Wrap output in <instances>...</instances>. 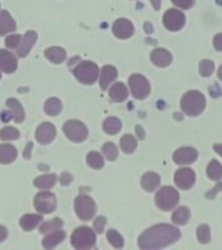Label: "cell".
I'll return each mask as SVG.
<instances>
[{
    "label": "cell",
    "instance_id": "31",
    "mask_svg": "<svg viewBox=\"0 0 222 250\" xmlns=\"http://www.w3.org/2000/svg\"><path fill=\"white\" fill-rule=\"evenodd\" d=\"M206 175L210 180L218 181L222 177V166L218 160H212L206 167Z\"/></svg>",
    "mask_w": 222,
    "mask_h": 250
},
{
    "label": "cell",
    "instance_id": "44",
    "mask_svg": "<svg viewBox=\"0 0 222 250\" xmlns=\"http://www.w3.org/2000/svg\"><path fill=\"white\" fill-rule=\"evenodd\" d=\"M73 180V177H72V175H69V173H62V177H61V184L62 185H68V184L70 183Z\"/></svg>",
    "mask_w": 222,
    "mask_h": 250
},
{
    "label": "cell",
    "instance_id": "41",
    "mask_svg": "<svg viewBox=\"0 0 222 250\" xmlns=\"http://www.w3.org/2000/svg\"><path fill=\"white\" fill-rule=\"evenodd\" d=\"M105 224H107V219H105L104 216H97V218L93 220V228H95V230H96L97 233H103Z\"/></svg>",
    "mask_w": 222,
    "mask_h": 250
},
{
    "label": "cell",
    "instance_id": "51",
    "mask_svg": "<svg viewBox=\"0 0 222 250\" xmlns=\"http://www.w3.org/2000/svg\"><path fill=\"white\" fill-rule=\"evenodd\" d=\"M0 78H1V73H0Z\"/></svg>",
    "mask_w": 222,
    "mask_h": 250
},
{
    "label": "cell",
    "instance_id": "12",
    "mask_svg": "<svg viewBox=\"0 0 222 250\" xmlns=\"http://www.w3.org/2000/svg\"><path fill=\"white\" fill-rule=\"evenodd\" d=\"M134 25L128 19H118L113 23V34L118 39H128L134 34Z\"/></svg>",
    "mask_w": 222,
    "mask_h": 250
},
{
    "label": "cell",
    "instance_id": "37",
    "mask_svg": "<svg viewBox=\"0 0 222 250\" xmlns=\"http://www.w3.org/2000/svg\"><path fill=\"white\" fill-rule=\"evenodd\" d=\"M214 70V62L212 60H208V59H204L199 64V72L202 74L203 77H209L212 76Z\"/></svg>",
    "mask_w": 222,
    "mask_h": 250
},
{
    "label": "cell",
    "instance_id": "43",
    "mask_svg": "<svg viewBox=\"0 0 222 250\" xmlns=\"http://www.w3.org/2000/svg\"><path fill=\"white\" fill-rule=\"evenodd\" d=\"M213 46L217 51H222V33L217 34L213 39Z\"/></svg>",
    "mask_w": 222,
    "mask_h": 250
},
{
    "label": "cell",
    "instance_id": "16",
    "mask_svg": "<svg viewBox=\"0 0 222 250\" xmlns=\"http://www.w3.org/2000/svg\"><path fill=\"white\" fill-rule=\"evenodd\" d=\"M0 69L8 74L17 69V59L9 51L0 50Z\"/></svg>",
    "mask_w": 222,
    "mask_h": 250
},
{
    "label": "cell",
    "instance_id": "3",
    "mask_svg": "<svg viewBox=\"0 0 222 250\" xmlns=\"http://www.w3.org/2000/svg\"><path fill=\"white\" fill-rule=\"evenodd\" d=\"M72 245L77 250H86L91 249L95 246L96 242V236L91 228L89 227H79L72 233Z\"/></svg>",
    "mask_w": 222,
    "mask_h": 250
},
{
    "label": "cell",
    "instance_id": "10",
    "mask_svg": "<svg viewBox=\"0 0 222 250\" xmlns=\"http://www.w3.org/2000/svg\"><path fill=\"white\" fill-rule=\"evenodd\" d=\"M163 22L167 30L178 31L185 26L186 17L183 15V12H181L179 9H169L164 15Z\"/></svg>",
    "mask_w": 222,
    "mask_h": 250
},
{
    "label": "cell",
    "instance_id": "5",
    "mask_svg": "<svg viewBox=\"0 0 222 250\" xmlns=\"http://www.w3.org/2000/svg\"><path fill=\"white\" fill-rule=\"evenodd\" d=\"M178 201H179V194L174 188L163 187L159 191H157V193H156L155 203L160 210H163V211L173 210V208L178 205Z\"/></svg>",
    "mask_w": 222,
    "mask_h": 250
},
{
    "label": "cell",
    "instance_id": "24",
    "mask_svg": "<svg viewBox=\"0 0 222 250\" xmlns=\"http://www.w3.org/2000/svg\"><path fill=\"white\" fill-rule=\"evenodd\" d=\"M129 95V91H128V87L125 86V83L122 82H117L114 85L111 87L109 90V97L112 99L113 102H124Z\"/></svg>",
    "mask_w": 222,
    "mask_h": 250
},
{
    "label": "cell",
    "instance_id": "4",
    "mask_svg": "<svg viewBox=\"0 0 222 250\" xmlns=\"http://www.w3.org/2000/svg\"><path fill=\"white\" fill-rule=\"evenodd\" d=\"M74 76L77 78L78 81L81 83H85V85H92L93 82L96 81L99 74H100V70H99V66L92 62H79L75 69L73 70Z\"/></svg>",
    "mask_w": 222,
    "mask_h": 250
},
{
    "label": "cell",
    "instance_id": "17",
    "mask_svg": "<svg viewBox=\"0 0 222 250\" xmlns=\"http://www.w3.org/2000/svg\"><path fill=\"white\" fill-rule=\"evenodd\" d=\"M151 60L156 66L165 68V66L170 65L171 60H173V56H171L170 52L167 50H165V48H156V50L152 51Z\"/></svg>",
    "mask_w": 222,
    "mask_h": 250
},
{
    "label": "cell",
    "instance_id": "47",
    "mask_svg": "<svg viewBox=\"0 0 222 250\" xmlns=\"http://www.w3.org/2000/svg\"><path fill=\"white\" fill-rule=\"evenodd\" d=\"M31 147H33V144H27L26 145V151H25V154H23V155H25V158H26V159H29V158H30V151H31Z\"/></svg>",
    "mask_w": 222,
    "mask_h": 250
},
{
    "label": "cell",
    "instance_id": "22",
    "mask_svg": "<svg viewBox=\"0 0 222 250\" xmlns=\"http://www.w3.org/2000/svg\"><path fill=\"white\" fill-rule=\"evenodd\" d=\"M5 104H7V107L9 108V111H11L12 116H13V120H15L17 124H18V123H22L23 119H25V111H23L21 103H19L17 99H15V98H11V99H8Z\"/></svg>",
    "mask_w": 222,
    "mask_h": 250
},
{
    "label": "cell",
    "instance_id": "11",
    "mask_svg": "<svg viewBox=\"0 0 222 250\" xmlns=\"http://www.w3.org/2000/svg\"><path fill=\"white\" fill-rule=\"evenodd\" d=\"M195 180H196V175L191 168H181V169L175 172L174 175L175 185L183 189V190L190 189L195 184Z\"/></svg>",
    "mask_w": 222,
    "mask_h": 250
},
{
    "label": "cell",
    "instance_id": "13",
    "mask_svg": "<svg viewBox=\"0 0 222 250\" xmlns=\"http://www.w3.org/2000/svg\"><path fill=\"white\" fill-rule=\"evenodd\" d=\"M55 137H56V128L51 123H43L39 125L35 132V138L42 145L51 144L55 140Z\"/></svg>",
    "mask_w": 222,
    "mask_h": 250
},
{
    "label": "cell",
    "instance_id": "20",
    "mask_svg": "<svg viewBox=\"0 0 222 250\" xmlns=\"http://www.w3.org/2000/svg\"><path fill=\"white\" fill-rule=\"evenodd\" d=\"M65 238V232L61 229L54 230L43 238V248L44 249H54L55 246H57L60 242L64 241Z\"/></svg>",
    "mask_w": 222,
    "mask_h": 250
},
{
    "label": "cell",
    "instance_id": "36",
    "mask_svg": "<svg viewBox=\"0 0 222 250\" xmlns=\"http://www.w3.org/2000/svg\"><path fill=\"white\" fill-rule=\"evenodd\" d=\"M107 238H108V241L111 242V245L117 248V249L124 248V238H122V236H121L117 230L109 229L108 233H107Z\"/></svg>",
    "mask_w": 222,
    "mask_h": 250
},
{
    "label": "cell",
    "instance_id": "46",
    "mask_svg": "<svg viewBox=\"0 0 222 250\" xmlns=\"http://www.w3.org/2000/svg\"><path fill=\"white\" fill-rule=\"evenodd\" d=\"M135 130H136V134H138V137H139L140 140H143V138H144L143 128H142V126H140V125H136Z\"/></svg>",
    "mask_w": 222,
    "mask_h": 250
},
{
    "label": "cell",
    "instance_id": "26",
    "mask_svg": "<svg viewBox=\"0 0 222 250\" xmlns=\"http://www.w3.org/2000/svg\"><path fill=\"white\" fill-rule=\"evenodd\" d=\"M42 214H26L19 219V226L23 230H33L35 227H38L39 223L42 222Z\"/></svg>",
    "mask_w": 222,
    "mask_h": 250
},
{
    "label": "cell",
    "instance_id": "38",
    "mask_svg": "<svg viewBox=\"0 0 222 250\" xmlns=\"http://www.w3.org/2000/svg\"><path fill=\"white\" fill-rule=\"evenodd\" d=\"M19 137V132L16 128L12 126H5L0 130V140L3 141H13Z\"/></svg>",
    "mask_w": 222,
    "mask_h": 250
},
{
    "label": "cell",
    "instance_id": "2",
    "mask_svg": "<svg viewBox=\"0 0 222 250\" xmlns=\"http://www.w3.org/2000/svg\"><path fill=\"white\" fill-rule=\"evenodd\" d=\"M181 108L188 116H199L205 108V97L198 90H190L181 99Z\"/></svg>",
    "mask_w": 222,
    "mask_h": 250
},
{
    "label": "cell",
    "instance_id": "15",
    "mask_svg": "<svg viewBox=\"0 0 222 250\" xmlns=\"http://www.w3.org/2000/svg\"><path fill=\"white\" fill-rule=\"evenodd\" d=\"M37 39H38V34L34 30H29L26 34L23 35L18 48H17V55H18L19 58L27 56V54L30 52V50L33 48L35 42H37Z\"/></svg>",
    "mask_w": 222,
    "mask_h": 250
},
{
    "label": "cell",
    "instance_id": "39",
    "mask_svg": "<svg viewBox=\"0 0 222 250\" xmlns=\"http://www.w3.org/2000/svg\"><path fill=\"white\" fill-rule=\"evenodd\" d=\"M198 240L200 244H208L210 240V228L208 224H202L198 228Z\"/></svg>",
    "mask_w": 222,
    "mask_h": 250
},
{
    "label": "cell",
    "instance_id": "50",
    "mask_svg": "<svg viewBox=\"0 0 222 250\" xmlns=\"http://www.w3.org/2000/svg\"><path fill=\"white\" fill-rule=\"evenodd\" d=\"M218 78L222 81V65L218 68Z\"/></svg>",
    "mask_w": 222,
    "mask_h": 250
},
{
    "label": "cell",
    "instance_id": "45",
    "mask_svg": "<svg viewBox=\"0 0 222 250\" xmlns=\"http://www.w3.org/2000/svg\"><path fill=\"white\" fill-rule=\"evenodd\" d=\"M8 236V230L5 227L0 226V242H3Z\"/></svg>",
    "mask_w": 222,
    "mask_h": 250
},
{
    "label": "cell",
    "instance_id": "23",
    "mask_svg": "<svg viewBox=\"0 0 222 250\" xmlns=\"http://www.w3.org/2000/svg\"><path fill=\"white\" fill-rule=\"evenodd\" d=\"M16 158H17V150L15 146L7 144L0 145V163L9 164L15 162Z\"/></svg>",
    "mask_w": 222,
    "mask_h": 250
},
{
    "label": "cell",
    "instance_id": "19",
    "mask_svg": "<svg viewBox=\"0 0 222 250\" xmlns=\"http://www.w3.org/2000/svg\"><path fill=\"white\" fill-rule=\"evenodd\" d=\"M160 183H161V179L156 172H147L142 177V188L146 191H149V193L156 190L160 187Z\"/></svg>",
    "mask_w": 222,
    "mask_h": 250
},
{
    "label": "cell",
    "instance_id": "34",
    "mask_svg": "<svg viewBox=\"0 0 222 250\" xmlns=\"http://www.w3.org/2000/svg\"><path fill=\"white\" fill-rule=\"evenodd\" d=\"M86 160H87V164H89L90 167L93 168V169H100V168L104 167V159H103V156L97 151L89 152Z\"/></svg>",
    "mask_w": 222,
    "mask_h": 250
},
{
    "label": "cell",
    "instance_id": "33",
    "mask_svg": "<svg viewBox=\"0 0 222 250\" xmlns=\"http://www.w3.org/2000/svg\"><path fill=\"white\" fill-rule=\"evenodd\" d=\"M62 226H64V223H62L61 219L55 218L52 220H50V222L43 223L40 228H39V230H40V233H51L54 230L61 229Z\"/></svg>",
    "mask_w": 222,
    "mask_h": 250
},
{
    "label": "cell",
    "instance_id": "6",
    "mask_svg": "<svg viewBox=\"0 0 222 250\" xmlns=\"http://www.w3.org/2000/svg\"><path fill=\"white\" fill-rule=\"evenodd\" d=\"M74 210H75V214L78 215V218L87 222V220H91L93 218L95 211H96V205H95L91 197L81 194L78 195L75 201H74Z\"/></svg>",
    "mask_w": 222,
    "mask_h": 250
},
{
    "label": "cell",
    "instance_id": "48",
    "mask_svg": "<svg viewBox=\"0 0 222 250\" xmlns=\"http://www.w3.org/2000/svg\"><path fill=\"white\" fill-rule=\"evenodd\" d=\"M151 3L155 8V11H159L160 7H161V0H151Z\"/></svg>",
    "mask_w": 222,
    "mask_h": 250
},
{
    "label": "cell",
    "instance_id": "14",
    "mask_svg": "<svg viewBox=\"0 0 222 250\" xmlns=\"http://www.w3.org/2000/svg\"><path fill=\"white\" fill-rule=\"evenodd\" d=\"M198 159V151L192 147H181L173 154V160L178 166H188Z\"/></svg>",
    "mask_w": 222,
    "mask_h": 250
},
{
    "label": "cell",
    "instance_id": "1",
    "mask_svg": "<svg viewBox=\"0 0 222 250\" xmlns=\"http://www.w3.org/2000/svg\"><path fill=\"white\" fill-rule=\"evenodd\" d=\"M179 237H181V232L178 228L170 224H157L148 228L140 234L138 238V246L144 250L161 249L177 242Z\"/></svg>",
    "mask_w": 222,
    "mask_h": 250
},
{
    "label": "cell",
    "instance_id": "30",
    "mask_svg": "<svg viewBox=\"0 0 222 250\" xmlns=\"http://www.w3.org/2000/svg\"><path fill=\"white\" fill-rule=\"evenodd\" d=\"M62 104L61 101L57 98H50L44 104V112L50 116H57L58 113L61 112Z\"/></svg>",
    "mask_w": 222,
    "mask_h": 250
},
{
    "label": "cell",
    "instance_id": "18",
    "mask_svg": "<svg viewBox=\"0 0 222 250\" xmlns=\"http://www.w3.org/2000/svg\"><path fill=\"white\" fill-rule=\"evenodd\" d=\"M117 69L112 65H104L100 72V89L107 90L108 86L117 78Z\"/></svg>",
    "mask_w": 222,
    "mask_h": 250
},
{
    "label": "cell",
    "instance_id": "40",
    "mask_svg": "<svg viewBox=\"0 0 222 250\" xmlns=\"http://www.w3.org/2000/svg\"><path fill=\"white\" fill-rule=\"evenodd\" d=\"M21 39H22V37L18 34L9 35V37L5 39V46H7L8 48H18L19 43H21Z\"/></svg>",
    "mask_w": 222,
    "mask_h": 250
},
{
    "label": "cell",
    "instance_id": "8",
    "mask_svg": "<svg viewBox=\"0 0 222 250\" xmlns=\"http://www.w3.org/2000/svg\"><path fill=\"white\" fill-rule=\"evenodd\" d=\"M62 130L68 137V140L73 141V142H83V141L89 137V130L82 121L78 120H69L66 121Z\"/></svg>",
    "mask_w": 222,
    "mask_h": 250
},
{
    "label": "cell",
    "instance_id": "32",
    "mask_svg": "<svg viewBox=\"0 0 222 250\" xmlns=\"http://www.w3.org/2000/svg\"><path fill=\"white\" fill-rule=\"evenodd\" d=\"M120 145L121 148H122V151H124L125 154H132V152L136 150V146H138L136 140L131 136V134H126V136L122 137Z\"/></svg>",
    "mask_w": 222,
    "mask_h": 250
},
{
    "label": "cell",
    "instance_id": "49",
    "mask_svg": "<svg viewBox=\"0 0 222 250\" xmlns=\"http://www.w3.org/2000/svg\"><path fill=\"white\" fill-rule=\"evenodd\" d=\"M213 148H214V151L217 152V154H220V155L222 156V145L221 144H216L213 146Z\"/></svg>",
    "mask_w": 222,
    "mask_h": 250
},
{
    "label": "cell",
    "instance_id": "35",
    "mask_svg": "<svg viewBox=\"0 0 222 250\" xmlns=\"http://www.w3.org/2000/svg\"><path fill=\"white\" fill-rule=\"evenodd\" d=\"M101 150H103V154H104L105 158L111 160V162L116 160L117 156H118V148H117V146L113 142H107V144H104Z\"/></svg>",
    "mask_w": 222,
    "mask_h": 250
},
{
    "label": "cell",
    "instance_id": "9",
    "mask_svg": "<svg viewBox=\"0 0 222 250\" xmlns=\"http://www.w3.org/2000/svg\"><path fill=\"white\" fill-rule=\"evenodd\" d=\"M56 197L50 191H40L35 195L34 206L40 214H51L56 208Z\"/></svg>",
    "mask_w": 222,
    "mask_h": 250
},
{
    "label": "cell",
    "instance_id": "25",
    "mask_svg": "<svg viewBox=\"0 0 222 250\" xmlns=\"http://www.w3.org/2000/svg\"><path fill=\"white\" fill-rule=\"evenodd\" d=\"M44 56H46L51 62L54 64H61L66 59V52L61 47H50L44 51Z\"/></svg>",
    "mask_w": 222,
    "mask_h": 250
},
{
    "label": "cell",
    "instance_id": "7",
    "mask_svg": "<svg viewBox=\"0 0 222 250\" xmlns=\"http://www.w3.org/2000/svg\"><path fill=\"white\" fill-rule=\"evenodd\" d=\"M129 86L131 90L132 97L139 101H143L151 93V85L144 76L142 74H132L129 78Z\"/></svg>",
    "mask_w": 222,
    "mask_h": 250
},
{
    "label": "cell",
    "instance_id": "21",
    "mask_svg": "<svg viewBox=\"0 0 222 250\" xmlns=\"http://www.w3.org/2000/svg\"><path fill=\"white\" fill-rule=\"evenodd\" d=\"M16 31V22L7 11L0 12V37Z\"/></svg>",
    "mask_w": 222,
    "mask_h": 250
},
{
    "label": "cell",
    "instance_id": "27",
    "mask_svg": "<svg viewBox=\"0 0 222 250\" xmlns=\"http://www.w3.org/2000/svg\"><path fill=\"white\" fill-rule=\"evenodd\" d=\"M171 220L177 226H185L190 220V210L187 208L186 206L178 207L177 210L173 212V216H171Z\"/></svg>",
    "mask_w": 222,
    "mask_h": 250
},
{
    "label": "cell",
    "instance_id": "29",
    "mask_svg": "<svg viewBox=\"0 0 222 250\" xmlns=\"http://www.w3.org/2000/svg\"><path fill=\"white\" fill-rule=\"evenodd\" d=\"M121 128H122V124H121V121L117 119V117H108V119H105L104 123H103V129H104V132L107 134H117V133L120 132Z\"/></svg>",
    "mask_w": 222,
    "mask_h": 250
},
{
    "label": "cell",
    "instance_id": "42",
    "mask_svg": "<svg viewBox=\"0 0 222 250\" xmlns=\"http://www.w3.org/2000/svg\"><path fill=\"white\" fill-rule=\"evenodd\" d=\"M171 1L181 9H190L195 4V0H171Z\"/></svg>",
    "mask_w": 222,
    "mask_h": 250
},
{
    "label": "cell",
    "instance_id": "28",
    "mask_svg": "<svg viewBox=\"0 0 222 250\" xmlns=\"http://www.w3.org/2000/svg\"><path fill=\"white\" fill-rule=\"evenodd\" d=\"M57 181V176L51 173V175H44L40 177H37L34 180V185L38 189H51Z\"/></svg>",
    "mask_w": 222,
    "mask_h": 250
}]
</instances>
